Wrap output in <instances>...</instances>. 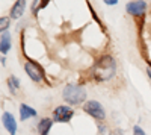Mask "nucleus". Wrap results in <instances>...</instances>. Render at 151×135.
Listing matches in <instances>:
<instances>
[{
	"label": "nucleus",
	"mask_w": 151,
	"mask_h": 135,
	"mask_svg": "<svg viewBox=\"0 0 151 135\" xmlns=\"http://www.w3.org/2000/svg\"><path fill=\"white\" fill-rule=\"evenodd\" d=\"M36 115V111L35 109H32L30 106H27V105H20V118L21 120H27L29 117H35Z\"/></svg>",
	"instance_id": "11"
},
{
	"label": "nucleus",
	"mask_w": 151,
	"mask_h": 135,
	"mask_svg": "<svg viewBox=\"0 0 151 135\" xmlns=\"http://www.w3.org/2000/svg\"><path fill=\"white\" fill-rule=\"evenodd\" d=\"M47 2H48V0H35V2H33V6H32L33 14H38V11L42 9V8L47 5Z\"/></svg>",
	"instance_id": "13"
},
{
	"label": "nucleus",
	"mask_w": 151,
	"mask_h": 135,
	"mask_svg": "<svg viewBox=\"0 0 151 135\" xmlns=\"http://www.w3.org/2000/svg\"><path fill=\"white\" fill-rule=\"evenodd\" d=\"M8 87L11 88V91H12V93H15V90H17V88H20V82L17 81V78H15V76H11V78L8 79Z\"/></svg>",
	"instance_id": "12"
},
{
	"label": "nucleus",
	"mask_w": 151,
	"mask_h": 135,
	"mask_svg": "<svg viewBox=\"0 0 151 135\" xmlns=\"http://www.w3.org/2000/svg\"><path fill=\"white\" fill-rule=\"evenodd\" d=\"M83 111L86 114H89L91 117H94L95 120H104L106 118V112L101 106V103L97 102V100H89L86 102L83 106Z\"/></svg>",
	"instance_id": "3"
},
{
	"label": "nucleus",
	"mask_w": 151,
	"mask_h": 135,
	"mask_svg": "<svg viewBox=\"0 0 151 135\" xmlns=\"http://www.w3.org/2000/svg\"><path fill=\"white\" fill-rule=\"evenodd\" d=\"M53 125V118H42L38 123V134L40 135H48V131Z\"/></svg>",
	"instance_id": "9"
},
{
	"label": "nucleus",
	"mask_w": 151,
	"mask_h": 135,
	"mask_svg": "<svg viewBox=\"0 0 151 135\" xmlns=\"http://www.w3.org/2000/svg\"><path fill=\"white\" fill-rule=\"evenodd\" d=\"M127 12L130 15H134V17H139V15H144L145 11H147V3L144 0H133V2L127 3L125 6Z\"/></svg>",
	"instance_id": "5"
},
{
	"label": "nucleus",
	"mask_w": 151,
	"mask_h": 135,
	"mask_svg": "<svg viewBox=\"0 0 151 135\" xmlns=\"http://www.w3.org/2000/svg\"><path fill=\"white\" fill-rule=\"evenodd\" d=\"M24 70H26L27 76H29L32 81H35V82H41V81H42V70L38 67L36 64H33V62H26V64H24Z\"/></svg>",
	"instance_id": "6"
},
{
	"label": "nucleus",
	"mask_w": 151,
	"mask_h": 135,
	"mask_svg": "<svg viewBox=\"0 0 151 135\" xmlns=\"http://www.w3.org/2000/svg\"><path fill=\"white\" fill-rule=\"evenodd\" d=\"M115 71H116V62L109 55L101 56L92 67V75H94L95 81H98V82H106V81L112 79L115 76Z\"/></svg>",
	"instance_id": "1"
},
{
	"label": "nucleus",
	"mask_w": 151,
	"mask_h": 135,
	"mask_svg": "<svg viewBox=\"0 0 151 135\" xmlns=\"http://www.w3.org/2000/svg\"><path fill=\"white\" fill-rule=\"evenodd\" d=\"M104 3H106V5H116L118 0H104Z\"/></svg>",
	"instance_id": "17"
},
{
	"label": "nucleus",
	"mask_w": 151,
	"mask_h": 135,
	"mask_svg": "<svg viewBox=\"0 0 151 135\" xmlns=\"http://www.w3.org/2000/svg\"><path fill=\"white\" fill-rule=\"evenodd\" d=\"M0 21H2L0 23V29H2V32H5V29H8V26H9V18L8 17H2Z\"/></svg>",
	"instance_id": "14"
},
{
	"label": "nucleus",
	"mask_w": 151,
	"mask_h": 135,
	"mask_svg": "<svg viewBox=\"0 0 151 135\" xmlns=\"http://www.w3.org/2000/svg\"><path fill=\"white\" fill-rule=\"evenodd\" d=\"M147 73H148V76L151 78V67H148V68H147Z\"/></svg>",
	"instance_id": "18"
},
{
	"label": "nucleus",
	"mask_w": 151,
	"mask_h": 135,
	"mask_svg": "<svg viewBox=\"0 0 151 135\" xmlns=\"http://www.w3.org/2000/svg\"><path fill=\"white\" fill-rule=\"evenodd\" d=\"M0 50H2V55H6L11 49V36L8 32H2V40H0Z\"/></svg>",
	"instance_id": "10"
},
{
	"label": "nucleus",
	"mask_w": 151,
	"mask_h": 135,
	"mask_svg": "<svg viewBox=\"0 0 151 135\" xmlns=\"http://www.w3.org/2000/svg\"><path fill=\"white\" fill-rule=\"evenodd\" d=\"M133 132H134V135H145V132H144L139 126H134V128H133Z\"/></svg>",
	"instance_id": "15"
},
{
	"label": "nucleus",
	"mask_w": 151,
	"mask_h": 135,
	"mask_svg": "<svg viewBox=\"0 0 151 135\" xmlns=\"http://www.w3.org/2000/svg\"><path fill=\"white\" fill-rule=\"evenodd\" d=\"M3 125L6 128V131L11 134V135H15V131H17V121L14 118L11 112H5L3 114Z\"/></svg>",
	"instance_id": "7"
},
{
	"label": "nucleus",
	"mask_w": 151,
	"mask_h": 135,
	"mask_svg": "<svg viewBox=\"0 0 151 135\" xmlns=\"http://www.w3.org/2000/svg\"><path fill=\"white\" fill-rule=\"evenodd\" d=\"M74 111L70 106H58L53 111V121H59V123H68L71 120Z\"/></svg>",
	"instance_id": "4"
},
{
	"label": "nucleus",
	"mask_w": 151,
	"mask_h": 135,
	"mask_svg": "<svg viewBox=\"0 0 151 135\" xmlns=\"http://www.w3.org/2000/svg\"><path fill=\"white\" fill-rule=\"evenodd\" d=\"M62 97H64V100L70 105H80L86 99V91L82 87H79V85L70 83L64 88V91H62Z\"/></svg>",
	"instance_id": "2"
},
{
	"label": "nucleus",
	"mask_w": 151,
	"mask_h": 135,
	"mask_svg": "<svg viewBox=\"0 0 151 135\" xmlns=\"http://www.w3.org/2000/svg\"><path fill=\"white\" fill-rule=\"evenodd\" d=\"M24 9H26V0H17L11 9V18L18 20L24 14Z\"/></svg>",
	"instance_id": "8"
},
{
	"label": "nucleus",
	"mask_w": 151,
	"mask_h": 135,
	"mask_svg": "<svg viewBox=\"0 0 151 135\" xmlns=\"http://www.w3.org/2000/svg\"><path fill=\"white\" fill-rule=\"evenodd\" d=\"M98 131H100V134H103V135H109L107 128H104V126H101V125H98Z\"/></svg>",
	"instance_id": "16"
}]
</instances>
